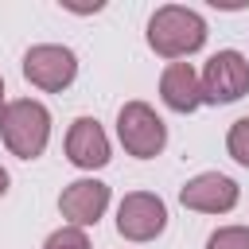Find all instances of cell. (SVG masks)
I'll list each match as a JSON object with an SVG mask.
<instances>
[{
  "label": "cell",
  "mask_w": 249,
  "mask_h": 249,
  "mask_svg": "<svg viewBox=\"0 0 249 249\" xmlns=\"http://www.w3.org/2000/svg\"><path fill=\"white\" fill-rule=\"evenodd\" d=\"M148 43L163 58H183L206 43V23L198 12L183 8V4H163L148 19Z\"/></svg>",
  "instance_id": "6da1fadb"
},
{
  "label": "cell",
  "mask_w": 249,
  "mask_h": 249,
  "mask_svg": "<svg viewBox=\"0 0 249 249\" xmlns=\"http://www.w3.org/2000/svg\"><path fill=\"white\" fill-rule=\"evenodd\" d=\"M0 136L12 156L35 160V156H43V148L51 140V113L31 97L4 101L0 105Z\"/></svg>",
  "instance_id": "7a4b0ae2"
},
{
  "label": "cell",
  "mask_w": 249,
  "mask_h": 249,
  "mask_svg": "<svg viewBox=\"0 0 249 249\" xmlns=\"http://www.w3.org/2000/svg\"><path fill=\"white\" fill-rule=\"evenodd\" d=\"M117 132H121L124 152H132V156H140V160L160 156L163 144H167V128H163V121H160L156 109L144 105V101H128V105H121V113H117Z\"/></svg>",
  "instance_id": "3957f363"
},
{
  "label": "cell",
  "mask_w": 249,
  "mask_h": 249,
  "mask_svg": "<svg viewBox=\"0 0 249 249\" xmlns=\"http://www.w3.org/2000/svg\"><path fill=\"white\" fill-rule=\"evenodd\" d=\"M198 82H202V101L210 105L237 101L241 93H249V62L237 51H218L198 74Z\"/></svg>",
  "instance_id": "277c9868"
},
{
  "label": "cell",
  "mask_w": 249,
  "mask_h": 249,
  "mask_svg": "<svg viewBox=\"0 0 249 249\" xmlns=\"http://www.w3.org/2000/svg\"><path fill=\"white\" fill-rule=\"evenodd\" d=\"M78 74V58L70 47L58 43H39L23 54V78L39 89H66Z\"/></svg>",
  "instance_id": "5b68a950"
},
{
  "label": "cell",
  "mask_w": 249,
  "mask_h": 249,
  "mask_svg": "<svg viewBox=\"0 0 249 249\" xmlns=\"http://www.w3.org/2000/svg\"><path fill=\"white\" fill-rule=\"evenodd\" d=\"M163 226H167V206L156 195L132 191V195L121 198V206H117V230H121V237H128V241H152V237L163 233Z\"/></svg>",
  "instance_id": "8992f818"
},
{
  "label": "cell",
  "mask_w": 249,
  "mask_h": 249,
  "mask_svg": "<svg viewBox=\"0 0 249 249\" xmlns=\"http://www.w3.org/2000/svg\"><path fill=\"white\" fill-rule=\"evenodd\" d=\"M179 202L187 210H202V214H226L237 206V183L222 171H202L191 183H183Z\"/></svg>",
  "instance_id": "52a82bcc"
},
{
  "label": "cell",
  "mask_w": 249,
  "mask_h": 249,
  "mask_svg": "<svg viewBox=\"0 0 249 249\" xmlns=\"http://www.w3.org/2000/svg\"><path fill=\"white\" fill-rule=\"evenodd\" d=\"M109 206V187L97 179H74L62 195H58V210L62 218H70V226H97V218Z\"/></svg>",
  "instance_id": "ba28073f"
},
{
  "label": "cell",
  "mask_w": 249,
  "mask_h": 249,
  "mask_svg": "<svg viewBox=\"0 0 249 249\" xmlns=\"http://www.w3.org/2000/svg\"><path fill=\"white\" fill-rule=\"evenodd\" d=\"M66 156H70V163H78L86 171L109 163V140H105V132H101V124L93 117H78L70 124V132H66Z\"/></svg>",
  "instance_id": "9c48e42d"
},
{
  "label": "cell",
  "mask_w": 249,
  "mask_h": 249,
  "mask_svg": "<svg viewBox=\"0 0 249 249\" xmlns=\"http://www.w3.org/2000/svg\"><path fill=\"white\" fill-rule=\"evenodd\" d=\"M160 97L175 109V113H191L202 105V82L195 74L191 62H171L160 78Z\"/></svg>",
  "instance_id": "30bf717a"
},
{
  "label": "cell",
  "mask_w": 249,
  "mask_h": 249,
  "mask_svg": "<svg viewBox=\"0 0 249 249\" xmlns=\"http://www.w3.org/2000/svg\"><path fill=\"white\" fill-rule=\"evenodd\" d=\"M43 249H89V237H86V230H78V226H62V230H54V233L47 237Z\"/></svg>",
  "instance_id": "8fae6325"
},
{
  "label": "cell",
  "mask_w": 249,
  "mask_h": 249,
  "mask_svg": "<svg viewBox=\"0 0 249 249\" xmlns=\"http://www.w3.org/2000/svg\"><path fill=\"white\" fill-rule=\"evenodd\" d=\"M226 148H230V156H233L237 163H245V167H249V117H241V121L230 128Z\"/></svg>",
  "instance_id": "7c38bea8"
},
{
  "label": "cell",
  "mask_w": 249,
  "mask_h": 249,
  "mask_svg": "<svg viewBox=\"0 0 249 249\" xmlns=\"http://www.w3.org/2000/svg\"><path fill=\"white\" fill-rule=\"evenodd\" d=\"M206 249H249V230L245 226H226V230L210 233Z\"/></svg>",
  "instance_id": "4fadbf2b"
},
{
  "label": "cell",
  "mask_w": 249,
  "mask_h": 249,
  "mask_svg": "<svg viewBox=\"0 0 249 249\" xmlns=\"http://www.w3.org/2000/svg\"><path fill=\"white\" fill-rule=\"evenodd\" d=\"M4 191H8V171L0 167V195H4Z\"/></svg>",
  "instance_id": "5bb4252c"
},
{
  "label": "cell",
  "mask_w": 249,
  "mask_h": 249,
  "mask_svg": "<svg viewBox=\"0 0 249 249\" xmlns=\"http://www.w3.org/2000/svg\"><path fill=\"white\" fill-rule=\"evenodd\" d=\"M0 93H4V82H0Z\"/></svg>",
  "instance_id": "9a60e30c"
}]
</instances>
